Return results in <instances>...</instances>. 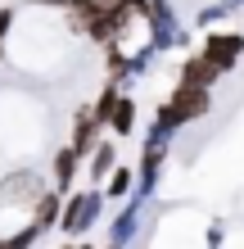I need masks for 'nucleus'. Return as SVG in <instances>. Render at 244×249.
I'll use <instances>...</instances> for the list:
<instances>
[{
	"label": "nucleus",
	"mask_w": 244,
	"mask_h": 249,
	"mask_svg": "<svg viewBox=\"0 0 244 249\" xmlns=\"http://www.w3.org/2000/svg\"><path fill=\"white\" fill-rule=\"evenodd\" d=\"M145 46L154 54H185V50H195V32L185 27L181 18V9H177V0H145Z\"/></svg>",
	"instance_id": "1"
},
{
	"label": "nucleus",
	"mask_w": 244,
	"mask_h": 249,
	"mask_svg": "<svg viewBox=\"0 0 244 249\" xmlns=\"http://www.w3.org/2000/svg\"><path fill=\"white\" fill-rule=\"evenodd\" d=\"M104 190L99 186H77L64 195V209H59V236L64 240H86L91 231L104 222Z\"/></svg>",
	"instance_id": "2"
},
{
	"label": "nucleus",
	"mask_w": 244,
	"mask_h": 249,
	"mask_svg": "<svg viewBox=\"0 0 244 249\" xmlns=\"http://www.w3.org/2000/svg\"><path fill=\"white\" fill-rule=\"evenodd\" d=\"M64 32L91 41V46H109L113 41L104 14H99V0H68L64 5Z\"/></svg>",
	"instance_id": "3"
},
{
	"label": "nucleus",
	"mask_w": 244,
	"mask_h": 249,
	"mask_svg": "<svg viewBox=\"0 0 244 249\" xmlns=\"http://www.w3.org/2000/svg\"><path fill=\"white\" fill-rule=\"evenodd\" d=\"M199 54H204L222 77H231V72L244 64V32H222V27H212V32L199 36Z\"/></svg>",
	"instance_id": "4"
},
{
	"label": "nucleus",
	"mask_w": 244,
	"mask_h": 249,
	"mask_svg": "<svg viewBox=\"0 0 244 249\" xmlns=\"http://www.w3.org/2000/svg\"><path fill=\"white\" fill-rule=\"evenodd\" d=\"M163 105L172 109V118L181 123V131L185 127H195V123H204L208 113H212V91L208 86H185V82H172V91H167V100Z\"/></svg>",
	"instance_id": "5"
},
{
	"label": "nucleus",
	"mask_w": 244,
	"mask_h": 249,
	"mask_svg": "<svg viewBox=\"0 0 244 249\" xmlns=\"http://www.w3.org/2000/svg\"><path fill=\"white\" fill-rule=\"evenodd\" d=\"M46 186H50V181L41 177L36 168H14V172L0 177V209H23V213H27Z\"/></svg>",
	"instance_id": "6"
},
{
	"label": "nucleus",
	"mask_w": 244,
	"mask_h": 249,
	"mask_svg": "<svg viewBox=\"0 0 244 249\" xmlns=\"http://www.w3.org/2000/svg\"><path fill=\"white\" fill-rule=\"evenodd\" d=\"M145 209L149 204L140 199V195H127L122 199V209L109 217V227H104V245H122V249H131V240L140 236V222H145Z\"/></svg>",
	"instance_id": "7"
},
{
	"label": "nucleus",
	"mask_w": 244,
	"mask_h": 249,
	"mask_svg": "<svg viewBox=\"0 0 244 249\" xmlns=\"http://www.w3.org/2000/svg\"><path fill=\"white\" fill-rule=\"evenodd\" d=\"M99 136H109V131L95 123L91 105H77L73 113H68V145H73V150H77L81 159H86V154H91L95 145H99Z\"/></svg>",
	"instance_id": "8"
},
{
	"label": "nucleus",
	"mask_w": 244,
	"mask_h": 249,
	"mask_svg": "<svg viewBox=\"0 0 244 249\" xmlns=\"http://www.w3.org/2000/svg\"><path fill=\"white\" fill-rule=\"evenodd\" d=\"M81 163L86 159L73 150V145H59V150L50 154V190H59V195H68V190H77V177H81Z\"/></svg>",
	"instance_id": "9"
},
{
	"label": "nucleus",
	"mask_w": 244,
	"mask_h": 249,
	"mask_svg": "<svg viewBox=\"0 0 244 249\" xmlns=\"http://www.w3.org/2000/svg\"><path fill=\"white\" fill-rule=\"evenodd\" d=\"M109 136L113 141H131L136 131H140V100L131 95V91H122L118 95V105H113V113H109Z\"/></svg>",
	"instance_id": "10"
},
{
	"label": "nucleus",
	"mask_w": 244,
	"mask_h": 249,
	"mask_svg": "<svg viewBox=\"0 0 244 249\" xmlns=\"http://www.w3.org/2000/svg\"><path fill=\"white\" fill-rule=\"evenodd\" d=\"M118 163H122V159H118V141H113V136H99V145L86 154L81 172H86V181H91V186H104V177H109Z\"/></svg>",
	"instance_id": "11"
},
{
	"label": "nucleus",
	"mask_w": 244,
	"mask_h": 249,
	"mask_svg": "<svg viewBox=\"0 0 244 249\" xmlns=\"http://www.w3.org/2000/svg\"><path fill=\"white\" fill-rule=\"evenodd\" d=\"M177 82H185V86H208V91H217L222 72L212 68L199 50H185V54H181V64H177Z\"/></svg>",
	"instance_id": "12"
},
{
	"label": "nucleus",
	"mask_w": 244,
	"mask_h": 249,
	"mask_svg": "<svg viewBox=\"0 0 244 249\" xmlns=\"http://www.w3.org/2000/svg\"><path fill=\"white\" fill-rule=\"evenodd\" d=\"M59 209H64V195L46 186V190L36 195V204L27 209V222H32L41 236H50V231H59Z\"/></svg>",
	"instance_id": "13"
},
{
	"label": "nucleus",
	"mask_w": 244,
	"mask_h": 249,
	"mask_svg": "<svg viewBox=\"0 0 244 249\" xmlns=\"http://www.w3.org/2000/svg\"><path fill=\"white\" fill-rule=\"evenodd\" d=\"M99 190H104L109 204H122V199L136 190V168H131V163H118V168L104 177V186H99Z\"/></svg>",
	"instance_id": "14"
},
{
	"label": "nucleus",
	"mask_w": 244,
	"mask_h": 249,
	"mask_svg": "<svg viewBox=\"0 0 244 249\" xmlns=\"http://www.w3.org/2000/svg\"><path fill=\"white\" fill-rule=\"evenodd\" d=\"M154 59H159V54H154L145 41H140V46H131V54H127V68H122V91H127L131 82H140V77H145V72L154 68Z\"/></svg>",
	"instance_id": "15"
},
{
	"label": "nucleus",
	"mask_w": 244,
	"mask_h": 249,
	"mask_svg": "<svg viewBox=\"0 0 244 249\" xmlns=\"http://www.w3.org/2000/svg\"><path fill=\"white\" fill-rule=\"evenodd\" d=\"M118 95H122V86L104 77V86H99V95L91 100V113H95V123H99V127H109V113H113V105H118Z\"/></svg>",
	"instance_id": "16"
},
{
	"label": "nucleus",
	"mask_w": 244,
	"mask_h": 249,
	"mask_svg": "<svg viewBox=\"0 0 244 249\" xmlns=\"http://www.w3.org/2000/svg\"><path fill=\"white\" fill-rule=\"evenodd\" d=\"M231 5H226V0H212V5H204V9H195V27H199V32H212V27H217V23H226V18H231Z\"/></svg>",
	"instance_id": "17"
},
{
	"label": "nucleus",
	"mask_w": 244,
	"mask_h": 249,
	"mask_svg": "<svg viewBox=\"0 0 244 249\" xmlns=\"http://www.w3.org/2000/svg\"><path fill=\"white\" fill-rule=\"evenodd\" d=\"M5 240H9V249H36V245H41V231H36L32 222H18Z\"/></svg>",
	"instance_id": "18"
},
{
	"label": "nucleus",
	"mask_w": 244,
	"mask_h": 249,
	"mask_svg": "<svg viewBox=\"0 0 244 249\" xmlns=\"http://www.w3.org/2000/svg\"><path fill=\"white\" fill-rule=\"evenodd\" d=\"M14 23H18V5H0V46H9Z\"/></svg>",
	"instance_id": "19"
},
{
	"label": "nucleus",
	"mask_w": 244,
	"mask_h": 249,
	"mask_svg": "<svg viewBox=\"0 0 244 249\" xmlns=\"http://www.w3.org/2000/svg\"><path fill=\"white\" fill-rule=\"evenodd\" d=\"M18 5L36 9V14H64V5H68V0H18Z\"/></svg>",
	"instance_id": "20"
},
{
	"label": "nucleus",
	"mask_w": 244,
	"mask_h": 249,
	"mask_svg": "<svg viewBox=\"0 0 244 249\" xmlns=\"http://www.w3.org/2000/svg\"><path fill=\"white\" fill-rule=\"evenodd\" d=\"M73 249H95V245L91 240H73Z\"/></svg>",
	"instance_id": "21"
},
{
	"label": "nucleus",
	"mask_w": 244,
	"mask_h": 249,
	"mask_svg": "<svg viewBox=\"0 0 244 249\" xmlns=\"http://www.w3.org/2000/svg\"><path fill=\"white\" fill-rule=\"evenodd\" d=\"M226 5H231V9H235V14H240V9H244V0H226Z\"/></svg>",
	"instance_id": "22"
},
{
	"label": "nucleus",
	"mask_w": 244,
	"mask_h": 249,
	"mask_svg": "<svg viewBox=\"0 0 244 249\" xmlns=\"http://www.w3.org/2000/svg\"><path fill=\"white\" fill-rule=\"evenodd\" d=\"M0 249H9V240H5V236H0Z\"/></svg>",
	"instance_id": "23"
},
{
	"label": "nucleus",
	"mask_w": 244,
	"mask_h": 249,
	"mask_svg": "<svg viewBox=\"0 0 244 249\" xmlns=\"http://www.w3.org/2000/svg\"><path fill=\"white\" fill-rule=\"evenodd\" d=\"M59 249H73V240H64V245H59Z\"/></svg>",
	"instance_id": "24"
},
{
	"label": "nucleus",
	"mask_w": 244,
	"mask_h": 249,
	"mask_svg": "<svg viewBox=\"0 0 244 249\" xmlns=\"http://www.w3.org/2000/svg\"><path fill=\"white\" fill-rule=\"evenodd\" d=\"M104 249H122V245H104Z\"/></svg>",
	"instance_id": "25"
}]
</instances>
